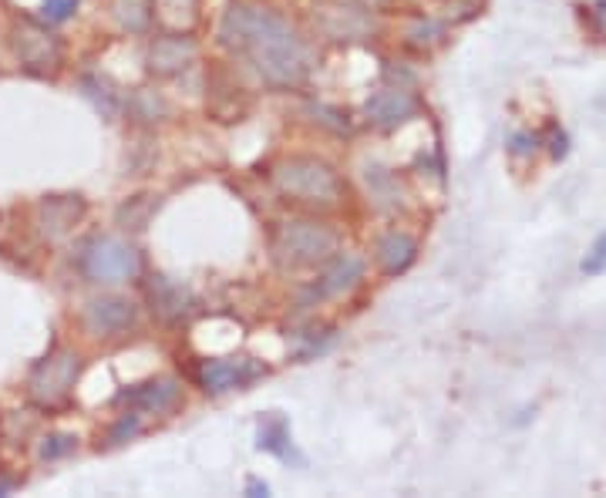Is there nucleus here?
I'll use <instances>...</instances> for the list:
<instances>
[{
	"label": "nucleus",
	"mask_w": 606,
	"mask_h": 498,
	"mask_svg": "<svg viewBox=\"0 0 606 498\" xmlns=\"http://www.w3.org/2000/svg\"><path fill=\"white\" fill-rule=\"evenodd\" d=\"M219 41L243 51L266 85L297 88L310 75V48L280 14L253 4H233L219 24Z\"/></svg>",
	"instance_id": "1"
},
{
	"label": "nucleus",
	"mask_w": 606,
	"mask_h": 498,
	"mask_svg": "<svg viewBox=\"0 0 606 498\" xmlns=\"http://www.w3.org/2000/svg\"><path fill=\"white\" fill-rule=\"evenodd\" d=\"M270 249L280 270H310V266H324L330 256H337L341 236L317 219H293L273 233Z\"/></svg>",
	"instance_id": "2"
},
{
	"label": "nucleus",
	"mask_w": 606,
	"mask_h": 498,
	"mask_svg": "<svg viewBox=\"0 0 606 498\" xmlns=\"http://www.w3.org/2000/svg\"><path fill=\"white\" fill-rule=\"evenodd\" d=\"M273 182L287 199L307 202V206H334L341 199V179L327 162L310 155H293L273 169Z\"/></svg>",
	"instance_id": "3"
},
{
	"label": "nucleus",
	"mask_w": 606,
	"mask_h": 498,
	"mask_svg": "<svg viewBox=\"0 0 606 498\" xmlns=\"http://www.w3.org/2000/svg\"><path fill=\"white\" fill-rule=\"evenodd\" d=\"M81 266H85L88 280L95 283H125V280H135L142 270L139 263V253H135L132 243L118 236H95L91 243L85 246V256H81Z\"/></svg>",
	"instance_id": "4"
},
{
	"label": "nucleus",
	"mask_w": 606,
	"mask_h": 498,
	"mask_svg": "<svg viewBox=\"0 0 606 498\" xmlns=\"http://www.w3.org/2000/svg\"><path fill=\"white\" fill-rule=\"evenodd\" d=\"M314 24L327 41H337V44L367 41L378 31L374 14L367 11L364 4H357V0H317Z\"/></svg>",
	"instance_id": "5"
},
{
	"label": "nucleus",
	"mask_w": 606,
	"mask_h": 498,
	"mask_svg": "<svg viewBox=\"0 0 606 498\" xmlns=\"http://www.w3.org/2000/svg\"><path fill=\"white\" fill-rule=\"evenodd\" d=\"M78 371H81V357L75 350L61 347L34 367L31 381H27V391H31V398L44 404V408H54V404L68 401L71 387L78 381Z\"/></svg>",
	"instance_id": "6"
},
{
	"label": "nucleus",
	"mask_w": 606,
	"mask_h": 498,
	"mask_svg": "<svg viewBox=\"0 0 606 498\" xmlns=\"http://www.w3.org/2000/svg\"><path fill=\"white\" fill-rule=\"evenodd\" d=\"M14 54L21 58L24 68L31 71H54L61 64V41L54 38L48 27L34 24V21H21L11 34Z\"/></svg>",
	"instance_id": "7"
},
{
	"label": "nucleus",
	"mask_w": 606,
	"mask_h": 498,
	"mask_svg": "<svg viewBox=\"0 0 606 498\" xmlns=\"http://www.w3.org/2000/svg\"><path fill=\"white\" fill-rule=\"evenodd\" d=\"M364 273V260L354 253H337L330 256V260L324 263V273H320V280L310 287L307 300H303V307L314 300H327V297H337V293L351 290L357 280H361Z\"/></svg>",
	"instance_id": "8"
},
{
	"label": "nucleus",
	"mask_w": 606,
	"mask_h": 498,
	"mask_svg": "<svg viewBox=\"0 0 606 498\" xmlns=\"http://www.w3.org/2000/svg\"><path fill=\"white\" fill-rule=\"evenodd\" d=\"M192 61H196V44H192V38H182L179 31L162 34V38H155L149 48V71L159 78L179 75V71H186Z\"/></svg>",
	"instance_id": "9"
},
{
	"label": "nucleus",
	"mask_w": 606,
	"mask_h": 498,
	"mask_svg": "<svg viewBox=\"0 0 606 498\" xmlns=\"http://www.w3.org/2000/svg\"><path fill=\"white\" fill-rule=\"evenodd\" d=\"M415 112H418V98L401 88H381L364 101L367 122H374L378 128H394V125L408 122Z\"/></svg>",
	"instance_id": "10"
},
{
	"label": "nucleus",
	"mask_w": 606,
	"mask_h": 498,
	"mask_svg": "<svg viewBox=\"0 0 606 498\" xmlns=\"http://www.w3.org/2000/svg\"><path fill=\"white\" fill-rule=\"evenodd\" d=\"M85 324L101 337L125 334L135 324V303L125 297H95L85 310Z\"/></svg>",
	"instance_id": "11"
},
{
	"label": "nucleus",
	"mask_w": 606,
	"mask_h": 498,
	"mask_svg": "<svg viewBox=\"0 0 606 498\" xmlns=\"http://www.w3.org/2000/svg\"><path fill=\"white\" fill-rule=\"evenodd\" d=\"M263 374V367L243 357V361H206L199 367V384L213 394H223V391H233V387H243L256 381Z\"/></svg>",
	"instance_id": "12"
},
{
	"label": "nucleus",
	"mask_w": 606,
	"mask_h": 498,
	"mask_svg": "<svg viewBox=\"0 0 606 498\" xmlns=\"http://www.w3.org/2000/svg\"><path fill=\"white\" fill-rule=\"evenodd\" d=\"M145 297H149L152 313L162 320H182L192 307L189 290L179 287V283H172L169 276H152L149 287H145Z\"/></svg>",
	"instance_id": "13"
},
{
	"label": "nucleus",
	"mask_w": 606,
	"mask_h": 498,
	"mask_svg": "<svg viewBox=\"0 0 606 498\" xmlns=\"http://www.w3.org/2000/svg\"><path fill=\"white\" fill-rule=\"evenodd\" d=\"M176 398H179V384L172 381V377H155L149 384H139L132 387V391L118 394V401L135 411H165L176 404Z\"/></svg>",
	"instance_id": "14"
},
{
	"label": "nucleus",
	"mask_w": 606,
	"mask_h": 498,
	"mask_svg": "<svg viewBox=\"0 0 606 498\" xmlns=\"http://www.w3.org/2000/svg\"><path fill=\"white\" fill-rule=\"evenodd\" d=\"M85 216V202L78 196H51L41 202V226L51 239H61Z\"/></svg>",
	"instance_id": "15"
},
{
	"label": "nucleus",
	"mask_w": 606,
	"mask_h": 498,
	"mask_svg": "<svg viewBox=\"0 0 606 498\" xmlns=\"http://www.w3.org/2000/svg\"><path fill=\"white\" fill-rule=\"evenodd\" d=\"M418 243L408 233H384L378 239V263L384 266V273H404L411 263H415Z\"/></svg>",
	"instance_id": "16"
},
{
	"label": "nucleus",
	"mask_w": 606,
	"mask_h": 498,
	"mask_svg": "<svg viewBox=\"0 0 606 498\" xmlns=\"http://www.w3.org/2000/svg\"><path fill=\"white\" fill-rule=\"evenodd\" d=\"M152 17L165 31H189L199 17V0H152Z\"/></svg>",
	"instance_id": "17"
},
{
	"label": "nucleus",
	"mask_w": 606,
	"mask_h": 498,
	"mask_svg": "<svg viewBox=\"0 0 606 498\" xmlns=\"http://www.w3.org/2000/svg\"><path fill=\"white\" fill-rule=\"evenodd\" d=\"M81 88H85V95L95 101V108L105 118H118L122 112V98H118V91H112V85L101 78H81Z\"/></svg>",
	"instance_id": "18"
},
{
	"label": "nucleus",
	"mask_w": 606,
	"mask_h": 498,
	"mask_svg": "<svg viewBox=\"0 0 606 498\" xmlns=\"http://www.w3.org/2000/svg\"><path fill=\"white\" fill-rule=\"evenodd\" d=\"M287 445H290V435H287V424H283L280 418L260 424V448L277 451V455L287 458Z\"/></svg>",
	"instance_id": "19"
},
{
	"label": "nucleus",
	"mask_w": 606,
	"mask_h": 498,
	"mask_svg": "<svg viewBox=\"0 0 606 498\" xmlns=\"http://www.w3.org/2000/svg\"><path fill=\"white\" fill-rule=\"evenodd\" d=\"M75 7H78V0H44L41 14H44V21L61 24V21H68V17L75 14Z\"/></svg>",
	"instance_id": "20"
},
{
	"label": "nucleus",
	"mask_w": 606,
	"mask_h": 498,
	"mask_svg": "<svg viewBox=\"0 0 606 498\" xmlns=\"http://www.w3.org/2000/svg\"><path fill=\"white\" fill-rule=\"evenodd\" d=\"M68 451H75V438H71V435H51L48 441H44L41 455L44 458H61V455H68Z\"/></svg>",
	"instance_id": "21"
},
{
	"label": "nucleus",
	"mask_w": 606,
	"mask_h": 498,
	"mask_svg": "<svg viewBox=\"0 0 606 498\" xmlns=\"http://www.w3.org/2000/svg\"><path fill=\"white\" fill-rule=\"evenodd\" d=\"M583 270H586V273H603V270H606V236L590 249V253H586Z\"/></svg>",
	"instance_id": "22"
},
{
	"label": "nucleus",
	"mask_w": 606,
	"mask_h": 498,
	"mask_svg": "<svg viewBox=\"0 0 606 498\" xmlns=\"http://www.w3.org/2000/svg\"><path fill=\"white\" fill-rule=\"evenodd\" d=\"M135 431H139V418H128V414H125V418L112 428V435H108V441H112V445H122V441H125V438H132Z\"/></svg>",
	"instance_id": "23"
},
{
	"label": "nucleus",
	"mask_w": 606,
	"mask_h": 498,
	"mask_svg": "<svg viewBox=\"0 0 606 498\" xmlns=\"http://www.w3.org/2000/svg\"><path fill=\"white\" fill-rule=\"evenodd\" d=\"M357 4H364L367 11H381V7H388L391 0H357Z\"/></svg>",
	"instance_id": "24"
},
{
	"label": "nucleus",
	"mask_w": 606,
	"mask_h": 498,
	"mask_svg": "<svg viewBox=\"0 0 606 498\" xmlns=\"http://www.w3.org/2000/svg\"><path fill=\"white\" fill-rule=\"evenodd\" d=\"M266 492H270V488H266V485H260V482H250V495H266Z\"/></svg>",
	"instance_id": "25"
},
{
	"label": "nucleus",
	"mask_w": 606,
	"mask_h": 498,
	"mask_svg": "<svg viewBox=\"0 0 606 498\" xmlns=\"http://www.w3.org/2000/svg\"><path fill=\"white\" fill-rule=\"evenodd\" d=\"M4 492H11V482H0V495Z\"/></svg>",
	"instance_id": "26"
}]
</instances>
